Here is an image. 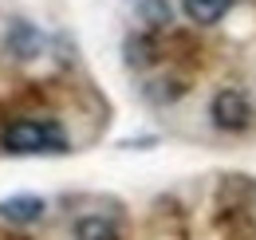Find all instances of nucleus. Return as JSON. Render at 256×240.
I'll return each mask as SVG.
<instances>
[{"label":"nucleus","instance_id":"nucleus-1","mask_svg":"<svg viewBox=\"0 0 256 240\" xmlns=\"http://www.w3.org/2000/svg\"><path fill=\"white\" fill-rule=\"evenodd\" d=\"M4 150L12 154H60L67 150V138L56 122H36V118H16L4 126Z\"/></svg>","mask_w":256,"mask_h":240},{"label":"nucleus","instance_id":"nucleus-2","mask_svg":"<svg viewBox=\"0 0 256 240\" xmlns=\"http://www.w3.org/2000/svg\"><path fill=\"white\" fill-rule=\"evenodd\" d=\"M209 118L217 130L224 134H240L248 122H252V102L244 90H221L213 102H209Z\"/></svg>","mask_w":256,"mask_h":240},{"label":"nucleus","instance_id":"nucleus-3","mask_svg":"<svg viewBox=\"0 0 256 240\" xmlns=\"http://www.w3.org/2000/svg\"><path fill=\"white\" fill-rule=\"evenodd\" d=\"M4 44H8V52H12L16 60H36V56L44 52V32L32 28L28 20H12V24H8V36H4Z\"/></svg>","mask_w":256,"mask_h":240},{"label":"nucleus","instance_id":"nucleus-4","mask_svg":"<svg viewBox=\"0 0 256 240\" xmlns=\"http://www.w3.org/2000/svg\"><path fill=\"white\" fill-rule=\"evenodd\" d=\"M71 236L75 240H118V224L110 220V216H79L75 220V228H71Z\"/></svg>","mask_w":256,"mask_h":240},{"label":"nucleus","instance_id":"nucleus-5","mask_svg":"<svg viewBox=\"0 0 256 240\" xmlns=\"http://www.w3.org/2000/svg\"><path fill=\"white\" fill-rule=\"evenodd\" d=\"M182 8H186V16L197 20V24H217V20L228 16L232 0H182Z\"/></svg>","mask_w":256,"mask_h":240},{"label":"nucleus","instance_id":"nucleus-6","mask_svg":"<svg viewBox=\"0 0 256 240\" xmlns=\"http://www.w3.org/2000/svg\"><path fill=\"white\" fill-rule=\"evenodd\" d=\"M4 216H12V220H36L40 212H44V197H32V193H20V197H8L4 205H0Z\"/></svg>","mask_w":256,"mask_h":240},{"label":"nucleus","instance_id":"nucleus-7","mask_svg":"<svg viewBox=\"0 0 256 240\" xmlns=\"http://www.w3.org/2000/svg\"><path fill=\"white\" fill-rule=\"evenodd\" d=\"M138 16L150 28H166L174 20V8H170V0H138Z\"/></svg>","mask_w":256,"mask_h":240},{"label":"nucleus","instance_id":"nucleus-8","mask_svg":"<svg viewBox=\"0 0 256 240\" xmlns=\"http://www.w3.org/2000/svg\"><path fill=\"white\" fill-rule=\"evenodd\" d=\"M126 60H130V67H150L154 63V40L150 36H130L126 40Z\"/></svg>","mask_w":256,"mask_h":240}]
</instances>
